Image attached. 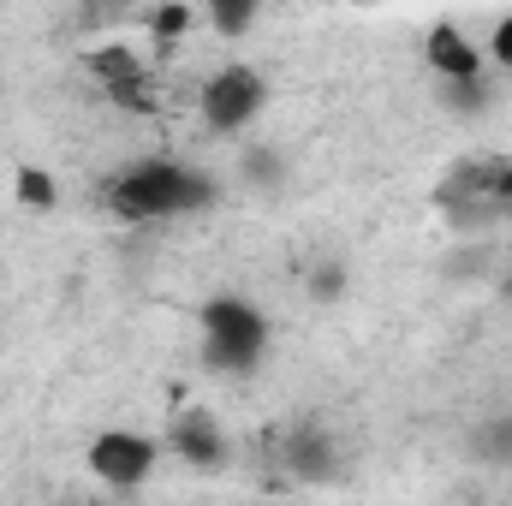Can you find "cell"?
Masks as SVG:
<instances>
[{
    "label": "cell",
    "mask_w": 512,
    "mask_h": 506,
    "mask_svg": "<svg viewBox=\"0 0 512 506\" xmlns=\"http://www.w3.org/2000/svg\"><path fill=\"white\" fill-rule=\"evenodd\" d=\"M423 54H429V66L441 72V78H477V66H483V54L465 42V30H453V24H435L429 30V42H423Z\"/></svg>",
    "instance_id": "8992f818"
},
{
    "label": "cell",
    "mask_w": 512,
    "mask_h": 506,
    "mask_svg": "<svg viewBox=\"0 0 512 506\" xmlns=\"http://www.w3.org/2000/svg\"><path fill=\"white\" fill-rule=\"evenodd\" d=\"M90 72H96V84L120 102V108H137V114H149L155 108V90H149V72H143V60L131 54V48H90V60H84Z\"/></svg>",
    "instance_id": "5b68a950"
},
{
    "label": "cell",
    "mask_w": 512,
    "mask_h": 506,
    "mask_svg": "<svg viewBox=\"0 0 512 506\" xmlns=\"http://www.w3.org/2000/svg\"><path fill=\"white\" fill-rule=\"evenodd\" d=\"M155 441L149 435H131V429H108V435H96V447H90V471L102 477V483H114V489H131V483H143L149 471H155Z\"/></svg>",
    "instance_id": "277c9868"
},
{
    "label": "cell",
    "mask_w": 512,
    "mask_h": 506,
    "mask_svg": "<svg viewBox=\"0 0 512 506\" xmlns=\"http://www.w3.org/2000/svg\"><path fill=\"white\" fill-rule=\"evenodd\" d=\"M108 203L126 221H167V215L203 209L209 203V179H197L191 167H173V161H143V167H131V173H120L108 185Z\"/></svg>",
    "instance_id": "6da1fadb"
},
{
    "label": "cell",
    "mask_w": 512,
    "mask_h": 506,
    "mask_svg": "<svg viewBox=\"0 0 512 506\" xmlns=\"http://www.w3.org/2000/svg\"><path fill=\"white\" fill-rule=\"evenodd\" d=\"M256 108H262V78L251 66H227L203 84V120L215 131H239L245 120H256Z\"/></svg>",
    "instance_id": "3957f363"
},
{
    "label": "cell",
    "mask_w": 512,
    "mask_h": 506,
    "mask_svg": "<svg viewBox=\"0 0 512 506\" xmlns=\"http://www.w3.org/2000/svg\"><path fill=\"white\" fill-rule=\"evenodd\" d=\"M495 60H501V66H512V18L495 30Z\"/></svg>",
    "instance_id": "8fae6325"
},
{
    "label": "cell",
    "mask_w": 512,
    "mask_h": 506,
    "mask_svg": "<svg viewBox=\"0 0 512 506\" xmlns=\"http://www.w3.org/2000/svg\"><path fill=\"white\" fill-rule=\"evenodd\" d=\"M18 197H24L30 209H48V203H54V185H48V173H42V167H24V173H18Z\"/></svg>",
    "instance_id": "9c48e42d"
},
{
    "label": "cell",
    "mask_w": 512,
    "mask_h": 506,
    "mask_svg": "<svg viewBox=\"0 0 512 506\" xmlns=\"http://www.w3.org/2000/svg\"><path fill=\"white\" fill-rule=\"evenodd\" d=\"M256 6H262V0H209V18H215L227 36H239V30L256 18Z\"/></svg>",
    "instance_id": "ba28073f"
},
{
    "label": "cell",
    "mask_w": 512,
    "mask_h": 506,
    "mask_svg": "<svg viewBox=\"0 0 512 506\" xmlns=\"http://www.w3.org/2000/svg\"><path fill=\"white\" fill-rule=\"evenodd\" d=\"M185 24H191L185 6H161V12H155V36H185Z\"/></svg>",
    "instance_id": "30bf717a"
},
{
    "label": "cell",
    "mask_w": 512,
    "mask_h": 506,
    "mask_svg": "<svg viewBox=\"0 0 512 506\" xmlns=\"http://www.w3.org/2000/svg\"><path fill=\"white\" fill-rule=\"evenodd\" d=\"M173 447H179L191 465H215V459H221V435H215L209 411H185V417L173 423Z\"/></svg>",
    "instance_id": "52a82bcc"
},
{
    "label": "cell",
    "mask_w": 512,
    "mask_h": 506,
    "mask_svg": "<svg viewBox=\"0 0 512 506\" xmlns=\"http://www.w3.org/2000/svg\"><path fill=\"white\" fill-rule=\"evenodd\" d=\"M203 334H209V358H215L221 370H245V364L262 358V346H268V322H262V310L239 304V298H209V310H203Z\"/></svg>",
    "instance_id": "7a4b0ae2"
}]
</instances>
